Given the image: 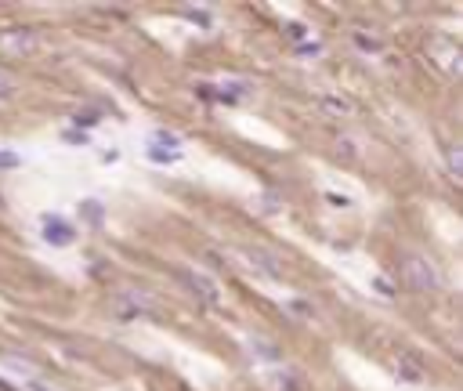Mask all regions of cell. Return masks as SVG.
<instances>
[{"label": "cell", "instance_id": "obj_1", "mask_svg": "<svg viewBox=\"0 0 463 391\" xmlns=\"http://www.w3.org/2000/svg\"><path fill=\"white\" fill-rule=\"evenodd\" d=\"M402 279H405V286H413V290H438L442 286V279H438V272L431 268L423 257H405L402 261Z\"/></svg>", "mask_w": 463, "mask_h": 391}, {"label": "cell", "instance_id": "obj_2", "mask_svg": "<svg viewBox=\"0 0 463 391\" xmlns=\"http://www.w3.org/2000/svg\"><path fill=\"white\" fill-rule=\"evenodd\" d=\"M239 254H242V261H247L253 272H261L264 279H282V261L272 257L264 247H242Z\"/></svg>", "mask_w": 463, "mask_h": 391}, {"label": "cell", "instance_id": "obj_3", "mask_svg": "<svg viewBox=\"0 0 463 391\" xmlns=\"http://www.w3.org/2000/svg\"><path fill=\"white\" fill-rule=\"evenodd\" d=\"M33 47H36L33 29H4L0 33V51L4 55H29Z\"/></svg>", "mask_w": 463, "mask_h": 391}, {"label": "cell", "instance_id": "obj_4", "mask_svg": "<svg viewBox=\"0 0 463 391\" xmlns=\"http://www.w3.org/2000/svg\"><path fill=\"white\" fill-rule=\"evenodd\" d=\"M112 308H116V315H123V319H134V315H145V312H152V297L149 294H120L112 301Z\"/></svg>", "mask_w": 463, "mask_h": 391}, {"label": "cell", "instance_id": "obj_5", "mask_svg": "<svg viewBox=\"0 0 463 391\" xmlns=\"http://www.w3.org/2000/svg\"><path fill=\"white\" fill-rule=\"evenodd\" d=\"M182 279H185V286L196 290L207 305H217V286H214L210 275H203V272H182Z\"/></svg>", "mask_w": 463, "mask_h": 391}, {"label": "cell", "instance_id": "obj_6", "mask_svg": "<svg viewBox=\"0 0 463 391\" xmlns=\"http://www.w3.org/2000/svg\"><path fill=\"white\" fill-rule=\"evenodd\" d=\"M44 239H47V243H62V247H66V243L76 239V232L62 218H44Z\"/></svg>", "mask_w": 463, "mask_h": 391}, {"label": "cell", "instance_id": "obj_7", "mask_svg": "<svg viewBox=\"0 0 463 391\" xmlns=\"http://www.w3.org/2000/svg\"><path fill=\"white\" fill-rule=\"evenodd\" d=\"M0 362H4L11 373H22L25 381H33V359H25V355H15V351H0Z\"/></svg>", "mask_w": 463, "mask_h": 391}, {"label": "cell", "instance_id": "obj_8", "mask_svg": "<svg viewBox=\"0 0 463 391\" xmlns=\"http://www.w3.org/2000/svg\"><path fill=\"white\" fill-rule=\"evenodd\" d=\"M318 105H323V112H329V116H347V112H351V105L344 102V98H318Z\"/></svg>", "mask_w": 463, "mask_h": 391}, {"label": "cell", "instance_id": "obj_9", "mask_svg": "<svg viewBox=\"0 0 463 391\" xmlns=\"http://www.w3.org/2000/svg\"><path fill=\"white\" fill-rule=\"evenodd\" d=\"M149 156L156 163H174L177 160V153H166V149H156V145H149Z\"/></svg>", "mask_w": 463, "mask_h": 391}, {"label": "cell", "instance_id": "obj_10", "mask_svg": "<svg viewBox=\"0 0 463 391\" xmlns=\"http://www.w3.org/2000/svg\"><path fill=\"white\" fill-rule=\"evenodd\" d=\"M460 160H463L460 149H449V171H453V178H460V174H463V163Z\"/></svg>", "mask_w": 463, "mask_h": 391}, {"label": "cell", "instance_id": "obj_11", "mask_svg": "<svg viewBox=\"0 0 463 391\" xmlns=\"http://www.w3.org/2000/svg\"><path fill=\"white\" fill-rule=\"evenodd\" d=\"M185 15H188V22H196V26H210V11H192V8H185Z\"/></svg>", "mask_w": 463, "mask_h": 391}, {"label": "cell", "instance_id": "obj_12", "mask_svg": "<svg viewBox=\"0 0 463 391\" xmlns=\"http://www.w3.org/2000/svg\"><path fill=\"white\" fill-rule=\"evenodd\" d=\"M18 153H0V171H15L18 167Z\"/></svg>", "mask_w": 463, "mask_h": 391}, {"label": "cell", "instance_id": "obj_13", "mask_svg": "<svg viewBox=\"0 0 463 391\" xmlns=\"http://www.w3.org/2000/svg\"><path fill=\"white\" fill-rule=\"evenodd\" d=\"M355 44H358V47H362V51H366V55H373V51H380V44H377V40H369V36H362V33H358V36H355Z\"/></svg>", "mask_w": 463, "mask_h": 391}, {"label": "cell", "instance_id": "obj_14", "mask_svg": "<svg viewBox=\"0 0 463 391\" xmlns=\"http://www.w3.org/2000/svg\"><path fill=\"white\" fill-rule=\"evenodd\" d=\"M163 145H171L174 153H177V138H174V134H166V131H156V149H163Z\"/></svg>", "mask_w": 463, "mask_h": 391}, {"label": "cell", "instance_id": "obj_15", "mask_svg": "<svg viewBox=\"0 0 463 391\" xmlns=\"http://www.w3.org/2000/svg\"><path fill=\"white\" fill-rule=\"evenodd\" d=\"M286 308H293V315H301V319H308V315H312L308 301H293V305H286Z\"/></svg>", "mask_w": 463, "mask_h": 391}, {"label": "cell", "instance_id": "obj_16", "mask_svg": "<svg viewBox=\"0 0 463 391\" xmlns=\"http://www.w3.org/2000/svg\"><path fill=\"white\" fill-rule=\"evenodd\" d=\"M318 51H323V47H318V44H312V40L297 47V55H304V58H312V55H318Z\"/></svg>", "mask_w": 463, "mask_h": 391}, {"label": "cell", "instance_id": "obj_17", "mask_svg": "<svg viewBox=\"0 0 463 391\" xmlns=\"http://www.w3.org/2000/svg\"><path fill=\"white\" fill-rule=\"evenodd\" d=\"M84 214H91V218H95V225H101V207L95 203V199H91V203H84Z\"/></svg>", "mask_w": 463, "mask_h": 391}, {"label": "cell", "instance_id": "obj_18", "mask_svg": "<svg viewBox=\"0 0 463 391\" xmlns=\"http://www.w3.org/2000/svg\"><path fill=\"white\" fill-rule=\"evenodd\" d=\"M66 142H69V145H87V134H80V131H66Z\"/></svg>", "mask_w": 463, "mask_h": 391}, {"label": "cell", "instance_id": "obj_19", "mask_svg": "<svg viewBox=\"0 0 463 391\" xmlns=\"http://www.w3.org/2000/svg\"><path fill=\"white\" fill-rule=\"evenodd\" d=\"M25 391H51V388L40 384V381H25Z\"/></svg>", "mask_w": 463, "mask_h": 391}, {"label": "cell", "instance_id": "obj_20", "mask_svg": "<svg viewBox=\"0 0 463 391\" xmlns=\"http://www.w3.org/2000/svg\"><path fill=\"white\" fill-rule=\"evenodd\" d=\"M0 94H11V87H8L4 80H0Z\"/></svg>", "mask_w": 463, "mask_h": 391}]
</instances>
